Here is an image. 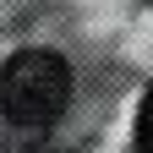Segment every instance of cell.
<instances>
[{"mask_svg":"<svg viewBox=\"0 0 153 153\" xmlns=\"http://www.w3.org/2000/svg\"><path fill=\"white\" fill-rule=\"evenodd\" d=\"M71 104V66L55 49H22L0 66V115L11 126H49Z\"/></svg>","mask_w":153,"mask_h":153,"instance_id":"6da1fadb","label":"cell"},{"mask_svg":"<svg viewBox=\"0 0 153 153\" xmlns=\"http://www.w3.org/2000/svg\"><path fill=\"white\" fill-rule=\"evenodd\" d=\"M137 148L153 153V99H142V109H137Z\"/></svg>","mask_w":153,"mask_h":153,"instance_id":"7a4b0ae2","label":"cell"}]
</instances>
